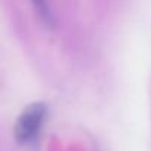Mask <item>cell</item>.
Returning <instances> with one entry per match:
<instances>
[{
    "label": "cell",
    "mask_w": 151,
    "mask_h": 151,
    "mask_svg": "<svg viewBox=\"0 0 151 151\" xmlns=\"http://www.w3.org/2000/svg\"><path fill=\"white\" fill-rule=\"evenodd\" d=\"M46 116V107L43 104L29 106L18 119L15 125V137L19 142H29L38 134Z\"/></svg>",
    "instance_id": "6da1fadb"
},
{
    "label": "cell",
    "mask_w": 151,
    "mask_h": 151,
    "mask_svg": "<svg viewBox=\"0 0 151 151\" xmlns=\"http://www.w3.org/2000/svg\"><path fill=\"white\" fill-rule=\"evenodd\" d=\"M31 1H32V4H34L37 13H38L40 18L43 19V22L51 27V25L54 24V18H53V13H51V10H50L49 1H47V0H31Z\"/></svg>",
    "instance_id": "7a4b0ae2"
}]
</instances>
